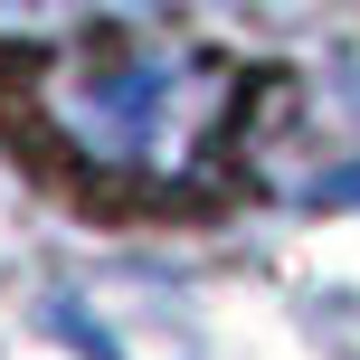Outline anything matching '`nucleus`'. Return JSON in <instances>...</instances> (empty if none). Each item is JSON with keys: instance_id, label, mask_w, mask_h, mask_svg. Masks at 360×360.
<instances>
[{"instance_id": "obj_1", "label": "nucleus", "mask_w": 360, "mask_h": 360, "mask_svg": "<svg viewBox=\"0 0 360 360\" xmlns=\"http://www.w3.org/2000/svg\"><path fill=\"white\" fill-rule=\"evenodd\" d=\"M29 105L76 171L114 180V190H190L228 152L247 76L228 57H209L199 38L114 29V38L48 57Z\"/></svg>"}, {"instance_id": "obj_2", "label": "nucleus", "mask_w": 360, "mask_h": 360, "mask_svg": "<svg viewBox=\"0 0 360 360\" xmlns=\"http://www.w3.org/2000/svg\"><path fill=\"white\" fill-rule=\"evenodd\" d=\"M313 332H323L342 360H360V304H313Z\"/></svg>"}]
</instances>
